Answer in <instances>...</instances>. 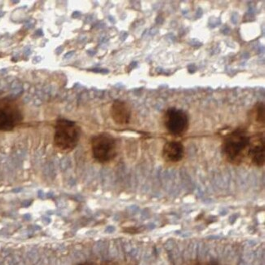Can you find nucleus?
<instances>
[{
    "label": "nucleus",
    "instance_id": "nucleus-8",
    "mask_svg": "<svg viewBox=\"0 0 265 265\" xmlns=\"http://www.w3.org/2000/svg\"><path fill=\"white\" fill-rule=\"evenodd\" d=\"M185 155V146L181 142H168L163 148V158L166 161L177 163L181 161Z\"/></svg>",
    "mask_w": 265,
    "mask_h": 265
},
{
    "label": "nucleus",
    "instance_id": "nucleus-4",
    "mask_svg": "<svg viewBox=\"0 0 265 265\" xmlns=\"http://www.w3.org/2000/svg\"><path fill=\"white\" fill-rule=\"evenodd\" d=\"M23 121L22 109L15 100H0V131H9L19 126Z\"/></svg>",
    "mask_w": 265,
    "mask_h": 265
},
{
    "label": "nucleus",
    "instance_id": "nucleus-3",
    "mask_svg": "<svg viewBox=\"0 0 265 265\" xmlns=\"http://www.w3.org/2000/svg\"><path fill=\"white\" fill-rule=\"evenodd\" d=\"M91 146L92 156L98 163H109L117 156V141L109 133H100L94 136L91 139Z\"/></svg>",
    "mask_w": 265,
    "mask_h": 265
},
{
    "label": "nucleus",
    "instance_id": "nucleus-1",
    "mask_svg": "<svg viewBox=\"0 0 265 265\" xmlns=\"http://www.w3.org/2000/svg\"><path fill=\"white\" fill-rule=\"evenodd\" d=\"M250 137L244 129H237L227 134L222 142V154L227 161L238 165L247 156Z\"/></svg>",
    "mask_w": 265,
    "mask_h": 265
},
{
    "label": "nucleus",
    "instance_id": "nucleus-10",
    "mask_svg": "<svg viewBox=\"0 0 265 265\" xmlns=\"http://www.w3.org/2000/svg\"><path fill=\"white\" fill-rule=\"evenodd\" d=\"M192 265H218L215 262H207V263H197Z\"/></svg>",
    "mask_w": 265,
    "mask_h": 265
},
{
    "label": "nucleus",
    "instance_id": "nucleus-2",
    "mask_svg": "<svg viewBox=\"0 0 265 265\" xmlns=\"http://www.w3.org/2000/svg\"><path fill=\"white\" fill-rule=\"evenodd\" d=\"M54 145L61 151H71L76 148L81 138L80 126L67 119L57 120L54 128Z\"/></svg>",
    "mask_w": 265,
    "mask_h": 265
},
{
    "label": "nucleus",
    "instance_id": "nucleus-5",
    "mask_svg": "<svg viewBox=\"0 0 265 265\" xmlns=\"http://www.w3.org/2000/svg\"><path fill=\"white\" fill-rule=\"evenodd\" d=\"M164 125L168 132L172 135L181 136L189 129V117L187 113L181 109L171 108L166 112Z\"/></svg>",
    "mask_w": 265,
    "mask_h": 265
},
{
    "label": "nucleus",
    "instance_id": "nucleus-11",
    "mask_svg": "<svg viewBox=\"0 0 265 265\" xmlns=\"http://www.w3.org/2000/svg\"><path fill=\"white\" fill-rule=\"evenodd\" d=\"M79 265H95V264H93V263H81V264H79Z\"/></svg>",
    "mask_w": 265,
    "mask_h": 265
},
{
    "label": "nucleus",
    "instance_id": "nucleus-7",
    "mask_svg": "<svg viewBox=\"0 0 265 265\" xmlns=\"http://www.w3.org/2000/svg\"><path fill=\"white\" fill-rule=\"evenodd\" d=\"M110 114L113 122L117 125H127L131 118V109L127 103L117 100L111 106Z\"/></svg>",
    "mask_w": 265,
    "mask_h": 265
},
{
    "label": "nucleus",
    "instance_id": "nucleus-6",
    "mask_svg": "<svg viewBox=\"0 0 265 265\" xmlns=\"http://www.w3.org/2000/svg\"><path fill=\"white\" fill-rule=\"evenodd\" d=\"M247 156L256 167H263L265 163V142L263 133L250 137Z\"/></svg>",
    "mask_w": 265,
    "mask_h": 265
},
{
    "label": "nucleus",
    "instance_id": "nucleus-9",
    "mask_svg": "<svg viewBox=\"0 0 265 265\" xmlns=\"http://www.w3.org/2000/svg\"><path fill=\"white\" fill-rule=\"evenodd\" d=\"M254 118L259 124H264V103L259 102L254 107Z\"/></svg>",
    "mask_w": 265,
    "mask_h": 265
}]
</instances>
